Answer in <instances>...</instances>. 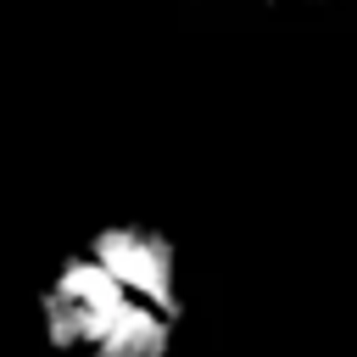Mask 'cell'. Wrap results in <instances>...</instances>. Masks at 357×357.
<instances>
[{
  "label": "cell",
  "mask_w": 357,
  "mask_h": 357,
  "mask_svg": "<svg viewBox=\"0 0 357 357\" xmlns=\"http://www.w3.org/2000/svg\"><path fill=\"white\" fill-rule=\"evenodd\" d=\"M190 318V251L173 223L151 212L78 223L28 296V324L45 357H178Z\"/></svg>",
  "instance_id": "obj_1"
},
{
  "label": "cell",
  "mask_w": 357,
  "mask_h": 357,
  "mask_svg": "<svg viewBox=\"0 0 357 357\" xmlns=\"http://www.w3.org/2000/svg\"><path fill=\"white\" fill-rule=\"evenodd\" d=\"M145 11H173V17H307V11H335L351 0H123Z\"/></svg>",
  "instance_id": "obj_2"
}]
</instances>
